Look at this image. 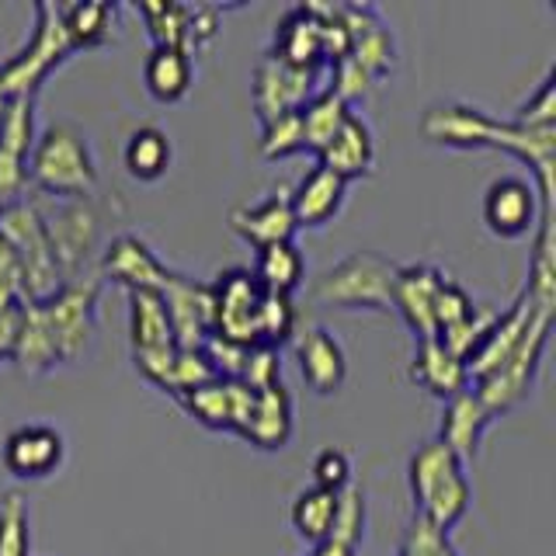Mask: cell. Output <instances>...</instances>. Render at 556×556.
<instances>
[{"mask_svg":"<svg viewBox=\"0 0 556 556\" xmlns=\"http://www.w3.org/2000/svg\"><path fill=\"white\" fill-rule=\"evenodd\" d=\"M421 136L439 147H491L511 150L535 174V191L543 202V216H553V147L556 129H526L515 122H497L469 104H434L421 118Z\"/></svg>","mask_w":556,"mask_h":556,"instance_id":"obj_1","label":"cell"},{"mask_svg":"<svg viewBox=\"0 0 556 556\" xmlns=\"http://www.w3.org/2000/svg\"><path fill=\"white\" fill-rule=\"evenodd\" d=\"M28 185L35 195L80 202L98 195V161L91 143L74 126H49L28 156Z\"/></svg>","mask_w":556,"mask_h":556,"instance_id":"obj_2","label":"cell"},{"mask_svg":"<svg viewBox=\"0 0 556 556\" xmlns=\"http://www.w3.org/2000/svg\"><path fill=\"white\" fill-rule=\"evenodd\" d=\"M407 480H410L417 518H425L431 529L448 535L469 511L473 491H469L466 466L439 439L414 452L407 466Z\"/></svg>","mask_w":556,"mask_h":556,"instance_id":"obj_3","label":"cell"},{"mask_svg":"<svg viewBox=\"0 0 556 556\" xmlns=\"http://www.w3.org/2000/svg\"><path fill=\"white\" fill-rule=\"evenodd\" d=\"M35 208L42 216L60 282L66 286V282H80V278H94L91 265L101 233V208L94 205V199L60 202V199L35 195Z\"/></svg>","mask_w":556,"mask_h":556,"instance_id":"obj_4","label":"cell"},{"mask_svg":"<svg viewBox=\"0 0 556 556\" xmlns=\"http://www.w3.org/2000/svg\"><path fill=\"white\" fill-rule=\"evenodd\" d=\"M553 313L549 306H535L532 303V317L521 341L515 344V352L504 358L494 372H486L483 379L469 382V390L480 396V404L491 410L494 417L515 410L521 400L529 396L532 382L539 376V365H543L546 344H549V330H553Z\"/></svg>","mask_w":556,"mask_h":556,"instance_id":"obj_5","label":"cell"},{"mask_svg":"<svg viewBox=\"0 0 556 556\" xmlns=\"http://www.w3.org/2000/svg\"><path fill=\"white\" fill-rule=\"evenodd\" d=\"M393 261H387L376 251H352L341 257L334 268H327L324 278L313 289V300L324 306H341V309H376V313H393V278H396Z\"/></svg>","mask_w":556,"mask_h":556,"instance_id":"obj_6","label":"cell"},{"mask_svg":"<svg viewBox=\"0 0 556 556\" xmlns=\"http://www.w3.org/2000/svg\"><path fill=\"white\" fill-rule=\"evenodd\" d=\"M0 240L8 243L17 257V265H22L25 300L42 303L63 286L56 261H52V251H49L42 216H39V208H35V199L22 195L8 205H0Z\"/></svg>","mask_w":556,"mask_h":556,"instance_id":"obj_7","label":"cell"},{"mask_svg":"<svg viewBox=\"0 0 556 556\" xmlns=\"http://www.w3.org/2000/svg\"><path fill=\"white\" fill-rule=\"evenodd\" d=\"M31 11H35L31 39L8 63H0V84L8 87L11 98H35L42 80L74 52L63 25V4H35Z\"/></svg>","mask_w":556,"mask_h":556,"instance_id":"obj_8","label":"cell"},{"mask_svg":"<svg viewBox=\"0 0 556 556\" xmlns=\"http://www.w3.org/2000/svg\"><path fill=\"white\" fill-rule=\"evenodd\" d=\"M98 295H101V278H80V282H66L49 300L35 303L39 317L46 324V334L56 348L60 365L77 362L87 344L94 338L98 327Z\"/></svg>","mask_w":556,"mask_h":556,"instance_id":"obj_9","label":"cell"},{"mask_svg":"<svg viewBox=\"0 0 556 556\" xmlns=\"http://www.w3.org/2000/svg\"><path fill=\"white\" fill-rule=\"evenodd\" d=\"M317 80H320V70H295L282 60H275L271 52H265L261 63L254 66V84H251L257 122L265 126V122L278 115L303 109L306 101L320 94Z\"/></svg>","mask_w":556,"mask_h":556,"instance_id":"obj_10","label":"cell"},{"mask_svg":"<svg viewBox=\"0 0 556 556\" xmlns=\"http://www.w3.org/2000/svg\"><path fill=\"white\" fill-rule=\"evenodd\" d=\"M153 46L185 49L191 60L219 35V8L213 4H139Z\"/></svg>","mask_w":556,"mask_h":556,"instance_id":"obj_11","label":"cell"},{"mask_svg":"<svg viewBox=\"0 0 556 556\" xmlns=\"http://www.w3.org/2000/svg\"><path fill=\"white\" fill-rule=\"evenodd\" d=\"M213 292V334L233 344L254 348V320L257 303L265 289L257 286V278L243 268L216 275V282L208 286Z\"/></svg>","mask_w":556,"mask_h":556,"instance_id":"obj_12","label":"cell"},{"mask_svg":"<svg viewBox=\"0 0 556 556\" xmlns=\"http://www.w3.org/2000/svg\"><path fill=\"white\" fill-rule=\"evenodd\" d=\"M480 213H483L486 230H491L494 237L518 240L539 226L543 202H539V191L532 181L518 178V174H504V178L486 185Z\"/></svg>","mask_w":556,"mask_h":556,"instance_id":"obj_13","label":"cell"},{"mask_svg":"<svg viewBox=\"0 0 556 556\" xmlns=\"http://www.w3.org/2000/svg\"><path fill=\"white\" fill-rule=\"evenodd\" d=\"M338 11L348 28V60L369 80L387 77L396 63V42L387 17L372 4H338Z\"/></svg>","mask_w":556,"mask_h":556,"instance_id":"obj_14","label":"cell"},{"mask_svg":"<svg viewBox=\"0 0 556 556\" xmlns=\"http://www.w3.org/2000/svg\"><path fill=\"white\" fill-rule=\"evenodd\" d=\"M66 463V434L56 425L28 421L4 439V469L17 480H49Z\"/></svg>","mask_w":556,"mask_h":556,"instance_id":"obj_15","label":"cell"},{"mask_svg":"<svg viewBox=\"0 0 556 556\" xmlns=\"http://www.w3.org/2000/svg\"><path fill=\"white\" fill-rule=\"evenodd\" d=\"M35 147V98H14L0 122V205L25 195Z\"/></svg>","mask_w":556,"mask_h":556,"instance_id":"obj_16","label":"cell"},{"mask_svg":"<svg viewBox=\"0 0 556 556\" xmlns=\"http://www.w3.org/2000/svg\"><path fill=\"white\" fill-rule=\"evenodd\" d=\"M161 300L167 306L178 348H202L213 334V292H208V286L170 271L167 286L161 289Z\"/></svg>","mask_w":556,"mask_h":556,"instance_id":"obj_17","label":"cell"},{"mask_svg":"<svg viewBox=\"0 0 556 556\" xmlns=\"http://www.w3.org/2000/svg\"><path fill=\"white\" fill-rule=\"evenodd\" d=\"M313 156H317L320 167L338 174V178L348 185H352L355 178H369V174L376 170V136L369 129V122L355 112H348L344 122L338 126V132L330 136Z\"/></svg>","mask_w":556,"mask_h":556,"instance_id":"obj_18","label":"cell"},{"mask_svg":"<svg viewBox=\"0 0 556 556\" xmlns=\"http://www.w3.org/2000/svg\"><path fill=\"white\" fill-rule=\"evenodd\" d=\"M101 275L112 278V282L132 289H147V292H161L170 278V268L161 257L150 251L147 240H139L136 233H122L115 237L101 254Z\"/></svg>","mask_w":556,"mask_h":556,"instance_id":"obj_19","label":"cell"},{"mask_svg":"<svg viewBox=\"0 0 556 556\" xmlns=\"http://www.w3.org/2000/svg\"><path fill=\"white\" fill-rule=\"evenodd\" d=\"M230 230L251 243L254 251H265L271 243H289L295 237V219H292V205H289V188H275L265 199L254 205H240L230 213Z\"/></svg>","mask_w":556,"mask_h":556,"instance_id":"obj_20","label":"cell"},{"mask_svg":"<svg viewBox=\"0 0 556 556\" xmlns=\"http://www.w3.org/2000/svg\"><path fill=\"white\" fill-rule=\"evenodd\" d=\"M275 60H282L295 70H320L324 63V17L320 4H300L282 14L275 25Z\"/></svg>","mask_w":556,"mask_h":556,"instance_id":"obj_21","label":"cell"},{"mask_svg":"<svg viewBox=\"0 0 556 556\" xmlns=\"http://www.w3.org/2000/svg\"><path fill=\"white\" fill-rule=\"evenodd\" d=\"M445 282V275L417 261V265H400L396 278H393V313L404 317V324L414 330L417 341L425 338H439L434 334V320H431V303H434V292Z\"/></svg>","mask_w":556,"mask_h":556,"instance_id":"obj_22","label":"cell"},{"mask_svg":"<svg viewBox=\"0 0 556 556\" xmlns=\"http://www.w3.org/2000/svg\"><path fill=\"white\" fill-rule=\"evenodd\" d=\"M295 358H300V372L306 379V387L317 396H330L344 387L348 355L327 327H309L306 334L295 338Z\"/></svg>","mask_w":556,"mask_h":556,"instance_id":"obj_23","label":"cell"},{"mask_svg":"<svg viewBox=\"0 0 556 556\" xmlns=\"http://www.w3.org/2000/svg\"><path fill=\"white\" fill-rule=\"evenodd\" d=\"M348 195V181H341L338 174H330L327 167L313 164L303 181L289 191V205H292V219L300 230H320L330 219L341 213Z\"/></svg>","mask_w":556,"mask_h":556,"instance_id":"obj_24","label":"cell"},{"mask_svg":"<svg viewBox=\"0 0 556 556\" xmlns=\"http://www.w3.org/2000/svg\"><path fill=\"white\" fill-rule=\"evenodd\" d=\"M491 425H494V414L480 404V396L473 390H463L452 400H445L442 425H439V442L466 466L469 459H477L480 439H483V431Z\"/></svg>","mask_w":556,"mask_h":556,"instance_id":"obj_25","label":"cell"},{"mask_svg":"<svg viewBox=\"0 0 556 556\" xmlns=\"http://www.w3.org/2000/svg\"><path fill=\"white\" fill-rule=\"evenodd\" d=\"M410 379L431 396H439L442 404L456 393L469 390V372L463 358H456L439 338H425L417 341L414 358H410Z\"/></svg>","mask_w":556,"mask_h":556,"instance_id":"obj_26","label":"cell"},{"mask_svg":"<svg viewBox=\"0 0 556 556\" xmlns=\"http://www.w3.org/2000/svg\"><path fill=\"white\" fill-rule=\"evenodd\" d=\"M129 341H132V358L164 355L178 348L161 292H147V289L129 292Z\"/></svg>","mask_w":556,"mask_h":556,"instance_id":"obj_27","label":"cell"},{"mask_svg":"<svg viewBox=\"0 0 556 556\" xmlns=\"http://www.w3.org/2000/svg\"><path fill=\"white\" fill-rule=\"evenodd\" d=\"M292 434V396L282 382H271V387L257 390L254 410L248 417V428L240 431L243 442H251L254 448H286Z\"/></svg>","mask_w":556,"mask_h":556,"instance_id":"obj_28","label":"cell"},{"mask_svg":"<svg viewBox=\"0 0 556 556\" xmlns=\"http://www.w3.org/2000/svg\"><path fill=\"white\" fill-rule=\"evenodd\" d=\"M143 84L153 101H161V104L181 101L191 91V84H195V60H191L185 49L153 46L143 63Z\"/></svg>","mask_w":556,"mask_h":556,"instance_id":"obj_29","label":"cell"},{"mask_svg":"<svg viewBox=\"0 0 556 556\" xmlns=\"http://www.w3.org/2000/svg\"><path fill=\"white\" fill-rule=\"evenodd\" d=\"M122 161H126V170L136 181H161L170 170L174 143L161 126H139L129 132Z\"/></svg>","mask_w":556,"mask_h":556,"instance_id":"obj_30","label":"cell"},{"mask_svg":"<svg viewBox=\"0 0 556 556\" xmlns=\"http://www.w3.org/2000/svg\"><path fill=\"white\" fill-rule=\"evenodd\" d=\"M257 286L265 292H282L292 295L295 289L303 286V275H306V261L300 254V248L289 240V243H271V248L257 251L254 261V271Z\"/></svg>","mask_w":556,"mask_h":556,"instance_id":"obj_31","label":"cell"},{"mask_svg":"<svg viewBox=\"0 0 556 556\" xmlns=\"http://www.w3.org/2000/svg\"><path fill=\"white\" fill-rule=\"evenodd\" d=\"M338 518V494L324 491V486H306L292 501V529L309 546H320L334 529Z\"/></svg>","mask_w":556,"mask_h":556,"instance_id":"obj_32","label":"cell"},{"mask_svg":"<svg viewBox=\"0 0 556 556\" xmlns=\"http://www.w3.org/2000/svg\"><path fill=\"white\" fill-rule=\"evenodd\" d=\"M63 25L70 46L101 49L115 39V8L112 4H63Z\"/></svg>","mask_w":556,"mask_h":556,"instance_id":"obj_33","label":"cell"},{"mask_svg":"<svg viewBox=\"0 0 556 556\" xmlns=\"http://www.w3.org/2000/svg\"><path fill=\"white\" fill-rule=\"evenodd\" d=\"M352 112L348 104L330 91V87H320V94L306 101L300 115H303V136H306V150L317 153L330 136L338 132V126L344 122V115Z\"/></svg>","mask_w":556,"mask_h":556,"instance_id":"obj_34","label":"cell"},{"mask_svg":"<svg viewBox=\"0 0 556 556\" xmlns=\"http://www.w3.org/2000/svg\"><path fill=\"white\" fill-rule=\"evenodd\" d=\"M0 556H31V511L17 491L0 497Z\"/></svg>","mask_w":556,"mask_h":556,"instance_id":"obj_35","label":"cell"},{"mask_svg":"<svg viewBox=\"0 0 556 556\" xmlns=\"http://www.w3.org/2000/svg\"><path fill=\"white\" fill-rule=\"evenodd\" d=\"M295 330V309L292 300L282 292H265L257 303V320H254V344L278 348L292 338Z\"/></svg>","mask_w":556,"mask_h":556,"instance_id":"obj_36","label":"cell"},{"mask_svg":"<svg viewBox=\"0 0 556 556\" xmlns=\"http://www.w3.org/2000/svg\"><path fill=\"white\" fill-rule=\"evenodd\" d=\"M261 153L268 161H286V156L306 153V136H303V115L300 109L286 112L261 126Z\"/></svg>","mask_w":556,"mask_h":556,"instance_id":"obj_37","label":"cell"},{"mask_svg":"<svg viewBox=\"0 0 556 556\" xmlns=\"http://www.w3.org/2000/svg\"><path fill=\"white\" fill-rule=\"evenodd\" d=\"M365 518H369V511H365V494L362 486H344V491L338 494V518H334V529H330L327 539H334V543H344L358 549L362 539H365Z\"/></svg>","mask_w":556,"mask_h":556,"instance_id":"obj_38","label":"cell"},{"mask_svg":"<svg viewBox=\"0 0 556 556\" xmlns=\"http://www.w3.org/2000/svg\"><path fill=\"white\" fill-rule=\"evenodd\" d=\"M473 309H477L473 295H469L459 282H452V278H445V282L439 286V292H434V303H431L434 334H445V330H452L456 324H463Z\"/></svg>","mask_w":556,"mask_h":556,"instance_id":"obj_39","label":"cell"},{"mask_svg":"<svg viewBox=\"0 0 556 556\" xmlns=\"http://www.w3.org/2000/svg\"><path fill=\"white\" fill-rule=\"evenodd\" d=\"M511 122L526 129H556V70H549L539 91L521 104Z\"/></svg>","mask_w":556,"mask_h":556,"instance_id":"obj_40","label":"cell"},{"mask_svg":"<svg viewBox=\"0 0 556 556\" xmlns=\"http://www.w3.org/2000/svg\"><path fill=\"white\" fill-rule=\"evenodd\" d=\"M313 486H324L330 494H341L344 486H352V459L344 448H324L313 459Z\"/></svg>","mask_w":556,"mask_h":556,"instance_id":"obj_41","label":"cell"},{"mask_svg":"<svg viewBox=\"0 0 556 556\" xmlns=\"http://www.w3.org/2000/svg\"><path fill=\"white\" fill-rule=\"evenodd\" d=\"M400 553H404V556H459L456 549H452L445 532L431 529L428 521L417 518V515H414V526H410L407 543H404V549H400Z\"/></svg>","mask_w":556,"mask_h":556,"instance_id":"obj_42","label":"cell"},{"mask_svg":"<svg viewBox=\"0 0 556 556\" xmlns=\"http://www.w3.org/2000/svg\"><path fill=\"white\" fill-rule=\"evenodd\" d=\"M17 303H25V278L22 265H17L14 251L0 240V313L14 309Z\"/></svg>","mask_w":556,"mask_h":556,"instance_id":"obj_43","label":"cell"},{"mask_svg":"<svg viewBox=\"0 0 556 556\" xmlns=\"http://www.w3.org/2000/svg\"><path fill=\"white\" fill-rule=\"evenodd\" d=\"M309 556H355V549L344 546V543H334V539H324L320 546H313Z\"/></svg>","mask_w":556,"mask_h":556,"instance_id":"obj_44","label":"cell"},{"mask_svg":"<svg viewBox=\"0 0 556 556\" xmlns=\"http://www.w3.org/2000/svg\"><path fill=\"white\" fill-rule=\"evenodd\" d=\"M11 94H8V87L4 84H0V122H4V115H8V109H11Z\"/></svg>","mask_w":556,"mask_h":556,"instance_id":"obj_45","label":"cell"},{"mask_svg":"<svg viewBox=\"0 0 556 556\" xmlns=\"http://www.w3.org/2000/svg\"><path fill=\"white\" fill-rule=\"evenodd\" d=\"M400 556H404V553H400Z\"/></svg>","mask_w":556,"mask_h":556,"instance_id":"obj_46","label":"cell"}]
</instances>
